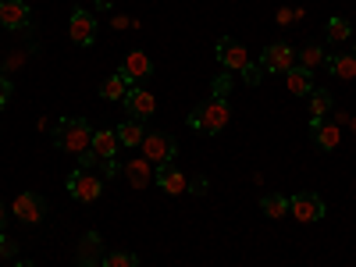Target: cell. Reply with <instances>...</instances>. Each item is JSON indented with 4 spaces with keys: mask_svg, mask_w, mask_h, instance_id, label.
<instances>
[{
    "mask_svg": "<svg viewBox=\"0 0 356 267\" xmlns=\"http://www.w3.org/2000/svg\"><path fill=\"white\" fill-rule=\"evenodd\" d=\"M54 146L65 154L82 157L86 150H93V129H89L86 118H61L54 129Z\"/></svg>",
    "mask_w": 356,
    "mask_h": 267,
    "instance_id": "1",
    "label": "cell"
},
{
    "mask_svg": "<svg viewBox=\"0 0 356 267\" xmlns=\"http://www.w3.org/2000/svg\"><path fill=\"white\" fill-rule=\"evenodd\" d=\"M228 122H232V107H228L225 97H211V100H203L200 107L189 111V125H193L196 132H203V136L225 132Z\"/></svg>",
    "mask_w": 356,
    "mask_h": 267,
    "instance_id": "2",
    "label": "cell"
},
{
    "mask_svg": "<svg viewBox=\"0 0 356 267\" xmlns=\"http://www.w3.org/2000/svg\"><path fill=\"white\" fill-rule=\"evenodd\" d=\"M143 157L150 161L154 168H161V164H171L175 157H178V143L168 136V132H146V139H143Z\"/></svg>",
    "mask_w": 356,
    "mask_h": 267,
    "instance_id": "3",
    "label": "cell"
},
{
    "mask_svg": "<svg viewBox=\"0 0 356 267\" xmlns=\"http://www.w3.org/2000/svg\"><path fill=\"white\" fill-rule=\"evenodd\" d=\"M68 193L79 200V203H97L104 196V178L93 175V171H86V168H75L68 175Z\"/></svg>",
    "mask_w": 356,
    "mask_h": 267,
    "instance_id": "4",
    "label": "cell"
},
{
    "mask_svg": "<svg viewBox=\"0 0 356 267\" xmlns=\"http://www.w3.org/2000/svg\"><path fill=\"white\" fill-rule=\"evenodd\" d=\"M289 214L300 225H314V221H321L324 214H328V203H324L317 193H296L289 200Z\"/></svg>",
    "mask_w": 356,
    "mask_h": 267,
    "instance_id": "5",
    "label": "cell"
},
{
    "mask_svg": "<svg viewBox=\"0 0 356 267\" xmlns=\"http://www.w3.org/2000/svg\"><path fill=\"white\" fill-rule=\"evenodd\" d=\"M296 54L300 50H292V43H271L264 54H260V68L264 72H275V75H285V72H292L296 68Z\"/></svg>",
    "mask_w": 356,
    "mask_h": 267,
    "instance_id": "6",
    "label": "cell"
},
{
    "mask_svg": "<svg viewBox=\"0 0 356 267\" xmlns=\"http://www.w3.org/2000/svg\"><path fill=\"white\" fill-rule=\"evenodd\" d=\"M11 214L22 221V225H40L47 218V200L40 193H18L15 203H11Z\"/></svg>",
    "mask_w": 356,
    "mask_h": 267,
    "instance_id": "7",
    "label": "cell"
},
{
    "mask_svg": "<svg viewBox=\"0 0 356 267\" xmlns=\"http://www.w3.org/2000/svg\"><path fill=\"white\" fill-rule=\"evenodd\" d=\"M118 75H122L129 86H139L143 79H150L154 75V61H150V54H143V50H129L122 57V68H118Z\"/></svg>",
    "mask_w": 356,
    "mask_h": 267,
    "instance_id": "8",
    "label": "cell"
},
{
    "mask_svg": "<svg viewBox=\"0 0 356 267\" xmlns=\"http://www.w3.org/2000/svg\"><path fill=\"white\" fill-rule=\"evenodd\" d=\"M218 61H221V68H225L228 75H235V72H243V68L250 65V50H246L239 40L225 36V40H218Z\"/></svg>",
    "mask_w": 356,
    "mask_h": 267,
    "instance_id": "9",
    "label": "cell"
},
{
    "mask_svg": "<svg viewBox=\"0 0 356 267\" xmlns=\"http://www.w3.org/2000/svg\"><path fill=\"white\" fill-rule=\"evenodd\" d=\"M68 36H72V43H79V47H93L97 43V18H93V11H72V22H68Z\"/></svg>",
    "mask_w": 356,
    "mask_h": 267,
    "instance_id": "10",
    "label": "cell"
},
{
    "mask_svg": "<svg viewBox=\"0 0 356 267\" xmlns=\"http://www.w3.org/2000/svg\"><path fill=\"white\" fill-rule=\"evenodd\" d=\"M122 171H125V182L132 186V189H146V186H157V168L146 161V157H132V161H125L122 164Z\"/></svg>",
    "mask_w": 356,
    "mask_h": 267,
    "instance_id": "11",
    "label": "cell"
},
{
    "mask_svg": "<svg viewBox=\"0 0 356 267\" xmlns=\"http://www.w3.org/2000/svg\"><path fill=\"white\" fill-rule=\"evenodd\" d=\"M33 22V8L25 4V0H0V25L18 33V29H29Z\"/></svg>",
    "mask_w": 356,
    "mask_h": 267,
    "instance_id": "12",
    "label": "cell"
},
{
    "mask_svg": "<svg viewBox=\"0 0 356 267\" xmlns=\"http://www.w3.org/2000/svg\"><path fill=\"white\" fill-rule=\"evenodd\" d=\"M157 186L168 193V196H178V193H189V178L178 164H161L157 168Z\"/></svg>",
    "mask_w": 356,
    "mask_h": 267,
    "instance_id": "13",
    "label": "cell"
},
{
    "mask_svg": "<svg viewBox=\"0 0 356 267\" xmlns=\"http://www.w3.org/2000/svg\"><path fill=\"white\" fill-rule=\"evenodd\" d=\"M125 107H129V114L136 118V122H146V118L157 111V100H154V93H146V89L132 86L129 97H125Z\"/></svg>",
    "mask_w": 356,
    "mask_h": 267,
    "instance_id": "14",
    "label": "cell"
},
{
    "mask_svg": "<svg viewBox=\"0 0 356 267\" xmlns=\"http://www.w3.org/2000/svg\"><path fill=\"white\" fill-rule=\"evenodd\" d=\"M310 132H314V146L324 154H332L335 146L342 143V129L339 125H328V122H310Z\"/></svg>",
    "mask_w": 356,
    "mask_h": 267,
    "instance_id": "15",
    "label": "cell"
},
{
    "mask_svg": "<svg viewBox=\"0 0 356 267\" xmlns=\"http://www.w3.org/2000/svg\"><path fill=\"white\" fill-rule=\"evenodd\" d=\"M104 260V239L100 232H86L79 239V264H100Z\"/></svg>",
    "mask_w": 356,
    "mask_h": 267,
    "instance_id": "16",
    "label": "cell"
},
{
    "mask_svg": "<svg viewBox=\"0 0 356 267\" xmlns=\"http://www.w3.org/2000/svg\"><path fill=\"white\" fill-rule=\"evenodd\" d=\"M285 89H289L292 97H310V89H314V72H307V68L296 65L292 72H285Z\"/></svg>",
    "mask_w": 356,
    "mask_h": 267,
    "instance_id": "17",
    "label": "cell"
},
{
    "mask_svg": "<svg viewBox=\"0 0 356 267\" xmlns=\"http://www.w3.org/2000/svg\"><path fill=\"white\" fill-rule=\"evenodd\" d=\"M328 72H332L335 79H342V82H353V79H356V50H349V54H332V57H328Z\"/></svg>",
    "mask_w": 356,
    "mask_h": 267,
    "instance_id": "18",
    "label": "cell"
},
{
    "mask_svg": "<svg viewBox=\"0 0 356 267\" xmlns=\"http://www.w3.org/2000/svg\"><path fill=\"white\" fill-rule=\"evenodd\" d=\"M118 132L114 129H100V132H93V154L97 157H104V161H114V154H118Z\"/></svg>",
    "mask_w": 356,
    "mask_h": 267,
    "instance_id": "19",
    "label": "cell"
},
{
    "mask_svg": "<svg viewBox=\"0 0 356 267\" xmlns=\"http://www.w3.org/2000/svg\"><path fill=\"white\" fill-rule=\"evenodd\" d=\"M114 132H118V143L122 146H143V139H146V129H143V122H136V118L122 122Z\"/></svg>",
    "mask_w": 356,
    "mask_h": 267,
    "instance_id": "20",
    "label": "cell"
},
{
    "mask_svg": "<svg viewBox=\"0 0 356 267\" xmlns=\"http://www.w3.org/2000/svg\"><path fill=\"white\" fill-rule=\"evenodd\" d=\"M260 211L271 218V221H282V218L289 214V196H282V193H267V196H260Z\"/></svg>",
    "mask_w": 356,
    "mask_h": 267,
    "instance_id": "21",
    "label": "cell"
},
{
    "mask_svg": "<svg viewBox=\"0 0 356 267\" xmlns=\"http://www.w3.org/2000/svg\"><path fill=\"white\" fill-rule=\"evenodd\" d=\"M129 89H132V86L114 72L111 79H104V82H100V97H104V100H125V97H129Z\"/></svg>",
    "mask_w": 356,
    "mask_h": 267,
    "instance_id": "22",
    "label": "cell"
},
{
    "mask_svg": "<svg viewBox=\"0 0 356 267\" xmlns=\"http://www.w3.org/2000/svg\"><path fill=\"white\" fill-rule=\"evenodd\" d=\"M324 36H328V43H349V36H353V22L342 18V15L328 18V29H324Z\"/></svg>",
    "mask_w": 356,
    "mask_h": 267,
    "instance_id": "23",
    "label": "cell"
},
{
    "mask_svg": "<svg viewBox=\"0 0 356 267\" xmlns=\"http://www.w3.org/2000/svg\"><path fill=\"white\" fill-rule=\"evenodd\" d=\"M328 111H332V93L328 89H310V122H324Z\"/></svg>",
    "mask_w": 356,
    "mask_h": 267,
    "instance_id": "24",
    "label": "cell"
},
{
    "mask_svg": "<svg viewBox=\"0 0 356 267\" xmlns=\"http://www.w3.org/2000/svg\"><path fill=\"white\" fill-rule=\"evenodd\" d=\"M296 65L307 68V72H317L321 65H328V54H324L321 47H303L300 54H296Z\"/></svg>",
    "mask_w": 356,
    "mask_h": 267,
    "instance_id": "25",
    "label": "cell"
},
{
    "mask_svg": "<svg viewBox=\"0 0 356 267\" xmlns=\"http://www.w3.org/2000/svg\"><path fill=\"white\" fill-rule=\"evenodd\" d=\"M100 267H139V257L125 253V250H114V253H104Z\"/></svg>",
    "mask_w": 356,
    "mask_h": 267,
    "instance_id": "26",
    "label": "cell"
},
{
    "mask_svg": "<svg viewBox=\"0 0 356 267\" xmlns=\"http://www.w3.org/2000/svg\"><path fill=\"white\" fill-rule=\"evenodd\" d=\"M239 75H243V82H246V86H257V82H260V75H264V68L250 61V65H246V68H243Z\"/></svg>",
    "mask_w": 356,
    "mask_h": 267,
    "instance_id": "27",
    "label": "cell"
},
{
    "mask_svg": "<svg viewBox=\"0 0 356 267\" xmlns=\"http://www.w3.org/2000/svg\"><path fill=\"white\" fill-rule=\"evenodd\" d=\"M11 97H15V86H11V79L0 75V111L8 107V100H11Z\"/></svg>",
    "mask_w": 356,
    "mask_h": 267,
    "instance_id": "28",
    "label": "cell"
},
{
    "mask_svg": "<svg viewBox=\"0 0 356 267\" xmlns=\"http://www.w3.org/2000/svg\"><path fill=\"white\" fill-rule=\"evenodd\" d=\"M189 193L203 196V193H207V178H189Z\"/></svg>",
    "mask_w": 356,
    "mask_h": 267,
    "instance_id": "29",
    "label": "cell"
},
{
    "mask_svg": "<svg viewBox=\"0 0 356 267\" xmlns=\"http://www.w3.org/2000/svg\"><path fill=\"white\" fill-rule=\"evenodd\" d=\"M0 257H15V243L4 239V232H0Z\"/></svg>",
    "mask_w": 356,
    "mask_h": 267,
    "instance_id": "30",
    "label": "cell"
},
{
    "mask_svg": "<svg viewBox=\"0 0 356 267\" xmlns=\"http://www.w3.org/2000/svg\"><path fill=\"white\" fill-rule=\"evenodd\" d=\"M111 25H114V29H118V33H122V29H132V25H136V22H132V18H125V15H118V18H114V22H111Z\"/></svg>",
    "mask_w": 356,
    "mask_h": 267,
    "instance_id": "31",
    "label": "cell"
},
{
    "mask_svg": "<svg viewBox=\"0 0 356 267\" xmlns=\"http://www.w3.org/2000/svg\"><path fill=\"white\" fill-rule=\"evenodd\" d=\"M292 18H300V15L289 11V8H282V11H278V25H292Z\"/></svg>",
    "mask_w": 356,
    "mask_h": 267,
    "instance_id": "32",
    "label": "cell"
},
{
    "mask_svg": "<svg viewBox=\"0 0 356 267\" xmlns=\"http://www.w3.org/2000/svg\"><path fill=\"white\" fill-rule=\"evenodd\" d=\"M228 93V75H221L218 82H214V97H225Z\"/></svg>",
    "mask_w": 356,
    "mask_h": 267,
    "instance_id": "33",
    "label": "cell"
},
{
    "mask_svg": "<svg viewBox=\"0 0 356 267\" xmlns=\"http://www.w3.org/2000/svg\"><path fill=\"white\" fill-rule=\"evenodd\" d=\"M4 221H8V207L0 203V232H4Z\"/></svg>",
    "mask_w": 356,
    "mask_h": 267,
    "instance_id": "34",
    "label": "cell"
},
{
    "mask_svg": "<svg viewBox=\"0 0 356 267\" xmlns=\"http://www.w3.org/2000/svg\"><path fill=\"white\" fill-rule=\"evenodd\" d=\"M15 267H36V264H29V260H18V264H15Z\"/></svg>",
    "mask_w": 356,
    "mask_h": 267,
    "instance_id": "35",
    "label": "cell"
},
{
    "mask_svg": "<svg viewBox=\"0 0 356 267\" xmlns=\"http://www.w3.org/2000/svg\"><path fill=\"white\" fill-rule=\"evenodd\" d=\"M100 8H111V0H100Z\"/></svg>",
    "mask_w": 356,
    "mask_h": 267,
    "instance_id": "36",
    "label": "cell"
},
{
    "mask_svg": "<svg viewBox=\"0 0 356 267\" xmlns=\"http://www.w3.org/2000/svg\"><path fill=\"white\" fill-rule=\"evenodd\" d=\"M79 267H100V264H79Z\"/></svg>",
    "mask_w": 356,
    "mask_h": 267,
    "instance_id": "37",
    "label": "cell"
}]
</instances>
